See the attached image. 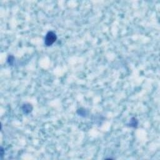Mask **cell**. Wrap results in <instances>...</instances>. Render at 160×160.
Here are the masks:
<instances>
[{
    "label": "cell",
    "mask_w": 160,
    "mask_h": 160,
    "mask_svg": "<svg viewBox=\"0 0 160 160\" xmlns=\"http://www.w3.org/2000/svg\"><path fill=\"white\" fill-rule=\"evenodd\" d=\"M56 35L53 33V32H49L46 35V39H45V43L48 46H49L56 41Z\"/></svg>",
    "instance_id": "1"
}]
</instances>
